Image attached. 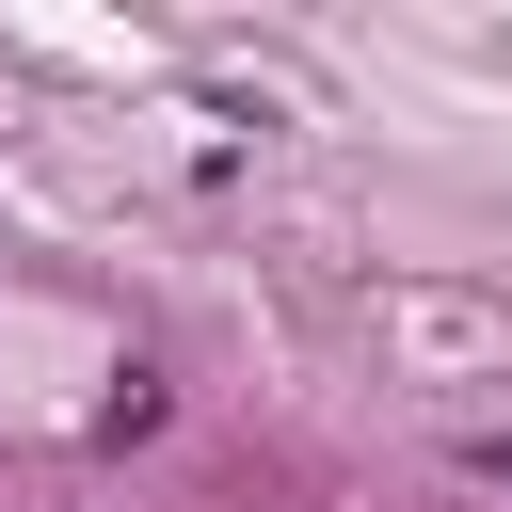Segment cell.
Returning <instances> with one entry per match:
<instances>
[{
  "label": "cell",
  "instance_id": "cell-1",
  "mask_svg": "<svg viewBox=\"0 0 512 512\" xmlns=\"http://www.w3.org/2000/svg\"><path fill=\"white\" fill-rule=\"evenodd\" d=\"M464 480H480V496H512V432H464Z\"/></svg>",
  "mask_w": 512,
  "mask_h": 512
}]
</instances>
